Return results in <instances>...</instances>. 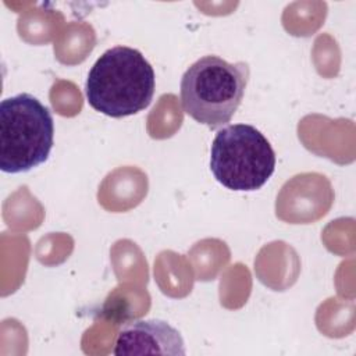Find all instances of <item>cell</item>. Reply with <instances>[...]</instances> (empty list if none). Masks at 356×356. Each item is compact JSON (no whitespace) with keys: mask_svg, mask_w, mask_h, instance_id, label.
<instances>
[{"mask_svg":"<svg viewBox=\"0 0 356 356\" xmlns=\"http://www.w3.org/2000/svg\"><path fill=\"white\" fill-rule=\"evenodd\" d=\"M156 75L145 56L128 46L106 50L90 68L85 93L96 111L122 118L145 110L153 100Z\"/></svg>","mask_w":356,"mask_h":356,"instance_id":"cell-1","label":"cell"},{"mask_svg":"<svg viewBox=\"0 0 356 356\" xmlns=\"http://www.w3.org/2000/svg\"><path fill=\"white\" fill-rule=\"evenodd\" d=\"M249 81V65L203 56L188 67L179 92L184 111L195 121L217 129L231 121Z\"/></svg>","mask_w":356,"mask_h":356,"instance_id":"cell-2","label":"cell"},{"mask_svg":"<svg viewBox=\"0 0 356 356\" xmlns=\"http://www.w3.org/2000/svg\"><path fill=\"white\" fill-rule=\"evenodd\" d=\"M54 145L51 111L31 93L0 103V168L19 174L43 164Z\"/></svg>","mask_w":356,"mask_h":356,"instance_id":"cell-3","label":"cell"},{"mask_svg":"<svg viewBox=\"0 0 356 356\" xmlns=\"http://www.w3.org/2000/svg\"><path fill=\"white\" fill-rule=\"evenodd\" d=\"M210 170L227 189L257 191L275 170V153L267 138L253 125H227L213 139Z\"/></svg>","mask_w":356,"mask_h":356,"instance_id":"cell-4","label":"cell"},{"mask_svg":"<svg viewBox=\"0 0 356 356\" xmlns=\"http://www.w3.org/2000/svg\"><path fill=\"white\" fill-rule=\"evenodd\" d=\"M178 330L163 320H138L125 324L117 334L114 355H185Z\"/></svg>","mask_w":356,"mask_h":356,"instance_id":"cell-5","label":"cell"}]
</instances>
